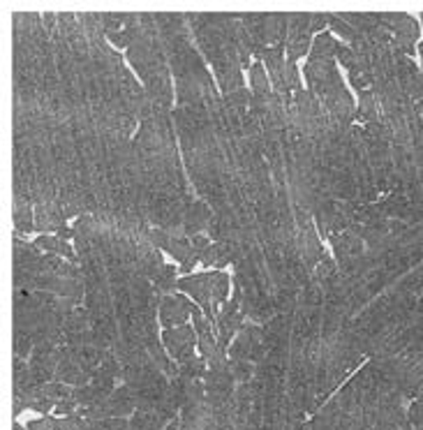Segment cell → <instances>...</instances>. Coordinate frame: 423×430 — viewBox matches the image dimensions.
<instances>
[{
	"mask_svg": "<svg viewBox=\"0 0 423 430\" xmlns=\"http://www.w3.org/2000/svg\"><path fill=\"white\" fill-rule=\"evenodd\" d=\"M167 345L176 356H181L183 352H190L192 350V329L190 327H178L174 331H167Z\"/></svg>",
	"mask_w": 423,
	"mask_h": 430,
	"instance_id": "7a4b0ae2",
	"label": "cell"
},
{
	"mask_svg": "<svg viewBox=\"0 0 423 430\" xmlns=\"http://www.w3.org/2000/svg\"><path fill=\"white\" fill-rule=\"evenodd\" d=\"M227 294H229V278L225 273H210V296L213 303H225Z\"/></svg>",
	"mask_w": 423,
	"mask_h": 430,
	"instance_id": "277c9868",
	"label": "cell"
},
{
	"mask_svg": "<svg viewBox=\"0 0 423 430\" xmlns=\"http://www.w3.org/2000/svg\"><path fill=\"white\" fill-rule=\"evenodd\" d=\"M192 303L188 301L185 296H174V294H169L162 298V305H160V320L162 324H176V327H183L185 320H188V315L192 312Z\"/></svg>",
	"mask_w": 423,
	"mask_h": 430,
	"instance_id": "6da1fadb",
	"label": "cell"
},
{
	"mask_svg": "<svg viewBox=\"0 0 423 430\" xmlns=\"http://www.w3.org/2000/svg\"><path fill=\"white\" fill-rule=\"evenodd\" d=\"M151 282H153V289H156L158 296H162V298L169 296L174 291V287H176V269H174V266H167L165 264L160 269V273Z\"/></svg>",
	"mask_w": 423,
	"mask_h": 430,
	"instance_id": "3957f363",
	"label": "cell"
}]
</instances>
